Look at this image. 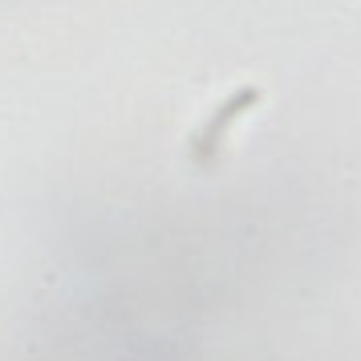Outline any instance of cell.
I'll return each mask as SVG.
<instances>
[{
	"label": "cell",
	"instance_id": "6da1fadb",
	"mask_svg": "<svg viewBox=\"0 0 361 361\" xmlns=\"http://www.w3.org/2000/svg\"><path fill=\"white\" fill-rule=\"evenodd\" d=\"M260 98L256 90H244V94H235V98H228L224 102V110L207 122V126H199V134H195V154H212L219 142H224V134H228V126H231V118H240L252 106V102Z\"/></svg>",
	"mask_w": 361,
	"mask_h": 361
}]
</instances>
